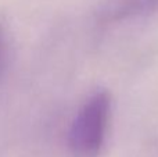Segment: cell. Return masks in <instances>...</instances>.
Masks as SVG:
<instances>
[{
  "instance_id": "6da1fadb",
  "label": "cell",
  "mask_w": 158,
  "mask_h": 157,
  "mask_svg": "<svg viewBox=\"0 0 158 157\" xmlns=\"http://www.w3.org/2000/svg\"><path fill=\"white\" fill-rule=\"evenodd\" d=\"M111 111V96L96 91L81 106L71 124L68 145L75 157H98L106 142Z\"/></svg>"
},
{
  "instance_id": "7a4b0ae2",
  "label": "cell",
  "mask_w": 158,
  "mask_h": 157,
  "mask_svg": "<svg viewBox=\"0 0 158 157\" xmlns=\"http://www.w3.org/2000/svg\"><path fill=\"white\" fill-rule=\"evenodd\" d=\"M8 61H10V43L8 36L4 28L0 25V78L7 71Z\"/></svg>"
}]
</instances>
